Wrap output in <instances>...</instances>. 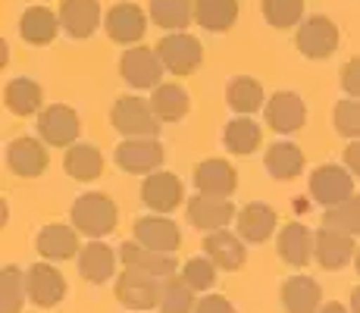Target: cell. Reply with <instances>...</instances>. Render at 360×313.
<instances>
[{"mask_svg":"<svg viewBox=\"0 0 360 313\" xmlns=\"http://www.w3.org/2000/svg\"><path fill=\"white\" fill-rule=\"evenodd\" d=\"M238 19V0H195V23L200 29L223 34Z\"/></svg>","mask_w":360,"mask_h":313,"instance_id":"cell-29","label":"cell"},{"mask_svg":"<svg viewBox=\"0 0 360 313\" xmlns=\"http://www.w3.org/2000/svg\"><path fill=\"white\" fill-rule=\"evenodd\" d=\"M195 313H235V307L223 295H204V298H198Z\"/></svg>","mask_w":360,"mask_h":313,"instance_id":"cell-43","label":"cell"},{"mask_svg":"<svg viewBox=\"0 0 360 313\" xmlns=\"http://www.w3.org/2000/svg\"><path fill=\"white\" fill-rule=\"evenodd\" d=\"M120 75L126 79V85L138 88V91H144V88H150V91H154V88L160 85L163 63H160V57H157L154 47L135 44L131 51L122 53V60H120Z\"/></svg>","mask_w":360,"mask_h":313,"instance_id":"cell-7","label":"cell"},{"mask_svg":"<svg viewBox=\"0 0 360 313\" xmlns=\"http://www.w3.org/2000/svg\"><path fill=\"white\" fill-rule=\"evenodd\" d=\"M160 288H163V279L141 273V269H126L116 279V298L129 310H144V313L154 310L160 304Z\"/></svg>","mask_w":360,"mask_h":313,"instance_id":"cell-5","label":"cell"},{"mask_svg":"<svg viewBox=\"0 0 360 313\" xmlns=\"http://www.w3.org/2000/svg\"><path fill=\"white\" fill-rule=\"evenodd\" d=\"M103 29L116 44H141L144 32H148V19L135 4H116L103 16Z\"/></svg>","mask_w":360,"mask_h":313,"instance_id":"cell-13","label":"cell"},{"mask_svg":"<svg viewBox=\"0 0 360 313\" xmlns=\"http://www.w3.org/2000/svg\"><path fill=\"white\" fill-rule=\"evenodd\" d=\"M226 103L235 110L238 116H251L257 113L263 107V88L257 79H251V75H238V79H232L229 85H226Z\"/></svg>","mask_w":360,"mask_h":313,"instance_id":"cell-33","label":"cell"},{"mask_svg":"<svg viewBox=\"0 0 360 313\" xmlns=\"http://www.w3.org/2000/svg\"><path fill=\"white\" fill-rule=\"evenodd\" d=\"M38 254L44 260H69V257H79V229L63 226V222H51L38 232Z\"/></svg>","mask_w":360,"mask_h":313,"instance_id":"cell-23","label":"cell"},{"mask_svg":"<svg viewBox=\"0 0 360 313\" xmlns=\"http://www.w3.org/2000/svg\"><path fill=\"white\" fill-rule=\"evenodd\" d=\"M351 313H360V285L351 291Z\"/></svg>","mask_w":360,"mask_h":313,"instance_id":"cell-46","label":"cell"},{"mask_svg":"<svg viewBox=\"0 0 360 313\" xmlns=\"http://www.w3.org/2000/svg\"><path fill=\"white\" fill-rule=\"evenodd\" d=\"M135 241L150 250H160V254H172L182 245V232L172 219H166L163 213L157 217H138L135 219Z\"/></svg>","mask_w":360,"mask_h":313,"instance_id":"cell-16","label":"cell"},{"mask_svg":"<svg viewBox=\"0 0 360 313\" xmlns=\"http://www.w3.org/2000/svg\"><path fill=\"white\" fill-rule=\"evenodd\" d=\"M150 101V110L160 122H179L185 113L191 110V101H188V91L176 82H166V85H157L154 94L148 97Z\"/></svg>","mask_w":360,"mask_h":313,"instance_id":"cell-28","label":"cell"},{"mask_svg":"<svg viewBox=\"0 0 360 313\" xmlns=\"http://www.w3.org/2000/svg\"><path fill=\"white\" fill-rule=\"evenodd\" d=\"M163 144L157 138H126V141L116 148V163L120 170L131 172V176H150L163 166Z\"/></svg>","mask_w":360,"mask_h":313,"instance_id":"cell-8","label":"cell"},{"mask_svg":"<svg viewBox=\"0 0 360 313\" xmlns=\"http://www.w3.org/2000/svg\"><path fill=\"white\" fill-rule=\"evenodd\" d=\"M345 166L351 170V176L360 179V138H354V141L345 148Z\"/></svg>","mask_w":360,"mask_h":313,"instance_id":"cell-44","label":"cell"},{"mask_svg":"<svg viewBox=\"0 0 360 313\" xmlns=\"http://www.w3.org/2000/svg\"><path fill=\"white\" fill-rule=\"evenodd\" d=\"M310 194L320 207H335L354 194V176H351L348 166L338 163L316 166L314 176H310Z\"/></svg>","mask_w":360,"mask_h":313,"instance_id":"cell-6","label":"cell"},{"mask_svg":"<svg viewBox=\"0 0 360 313\" xmlns=\"http://www.w3.org/2000/svg\"><path fill=\"white\" fill-rule=\"evenodd\" d=\"M79 129H82L79 113L72 107H66V103H53V107L41 110L38 116V135L51 148H72L75 138H79Z\"/></svg>","mask_w":360,"mask_h":313,"instance_id":"cell-9","label":"cell"},{"mask_svg":"<svg viewBox=\"0 0 360 313\" xmlns=\"http://www.w3.org/2000/svg\"><path fill=\"white\" fill-rule=\"evenodd\" d=\"M316 313H351L348 307H342V304H323Z\"/></svg>","mask_w":360,"mask_h":313,"instance_id":"cell-45","label":"cell"},{"mask_svg":"<svg viewBox=\"0 0 360 313\" xmlns=\"http://www.w3.org/2000/svg\"><path fill=\"white\" fill-rule=\"evenodd\" d=\"M204 254L217 263L219 269H241L248 260V250H245V238L241 235L229 232V229H217V232H207L204 238Z\"/></svg>","mask_w":360,"mask_h":313,"instance_id":"cell-22","label":"cell"},{"mask_svg":"<svg viewBox=\"0 0 360 313\" xmlns=\"http://www.w3.org/2000/svg\"><path fill=\"white\" fill-rule=\"evenodd\" d=\"M235 219V204L229 198H207V194H198V198L188 200V222L200 232H217V229H226Z\"/></svg>","mask_w":360,"mask_h":313,"instance_id":"cell-19","label":"cell"},{"mask_svg":"<svg viewBox=\"0 0 360 313\" xmlns=\"http://www.w3.org/2000/svg\"><path fill=\"white\" fill-rule=\"evenodd\" d=\"M357 245H354V235H345L335 232V229L323 226L320 232L314 235V257L323 269H342L354 260Z\"/></svg>","mask_w":360,"mask_h":313,"instance_id":"cell-14","label":"cell"},{"mask_svg":"<svg viewBox=\"0 0 360 313\" xmlns=\"http://www.w3.org/2000/svg\"><path fill=\"white\" fill-rule=\"evenodd\" d=\"M150 19L166 32H182L195 19V0H150Z\"/></svg>","mask_w":360,"mask_h":313,"instance_id":"cell-35","label":"cell"},{"mask_svg":"<svg viewBox=\"0 0 360 313\" xmlns=\"http://www.w3.org/2000/svg\"><path fill=\"white\" fill-rule=\"evenodd\" d=\"M116 263H120V250L107 248L101 238H91L79 250V276L91 285H103L113 279Z\"/></svg>","mask_w":360,"mask_h":313,"instance_id":"cell-17","label":"cell"},{"mask_svg":"<svg viewBox=\"0 0 360 313\" xmlns=\"http://www.w3.org/2000/svg\"><path fill=\"white\" fill-rule=\"evenodd\" d=\"M276 250L288 267H307L310 257H314V232L301 222H288L276 238Z\"/></svg>","mask_w":360,"mask_h":313,"instance_id":"cell-25","label":"cell"},{"mask_svg":"<svg viewBox=\"0 0 360 313\" xmlns=\"http://www.w3.org/2000/svg\"><path fill=\"white\" fill-rule=\"evenodd\" d=\"M66 172L75 182H94L103 172V157L94 144H72L66 151Z\"/></svg>","mask_w":360,"mask_h":313,"instance_id":"cell-34","label":"cell"},{"mask_svg":"<svg viewBox=\"0 0 360 313\" xmlns=\"http://www.w3.org/2000/svg\"><path fill=\"white\" fill-rule=\"evenodd\" d=\"M41 97H44V91H41L38 82L13 79L10 85L4 88V107L10 110L13 116H32V113H38Z\"/></svg>","mask_w":360,"mask_h":313,"instance_id":"cell-32","label":"cell"},{"mask_svg":"<svg viewBox=\"0 0 360 313\" xmlns=\"http://www.w3.org/2000/svg\"><path fill=\"white\" fill-rule=\"evenodd\" d=\"M157 57H160L163 69H169L172 75H191L204 60V47L198 38L185 32H169L166 38H160V44L154 47Z\"/></svg>","mask_w":360,"mask_h":313,"instance_id":"cell-3","label":"cell"},{"mask_svg":"<svg viewBox=\"0 0 360 313\" xmlns=\"http://www.w3.org/2000/svg\"><path fill=\"white\" fill-rule=\"evenodd\" d=\"M263 116H266V125L273 132L292 135V132H297L304 125V120H307V107H304V101L295 91H276L266 101Z\"/></svg>","mask_w":360,"mask_h":313,"instance_id":"cell-12","label":"cell"},{"mask_svg":"<svg viewBox=\"0 0 360 313\" xmlns=\"http://www.w3.org/2000/svg\"><path fill=\"white\" fill-rule=\"evenodd\" d=\"M217 269H219V267H217V263H213L207 254H204V257H191V260L182 267V279L188 282L195 291H210L213 285H217V279H219Z\"/></svg>","mask_w":360,"mask_h":313,"instance_id":"cell-40","label":"cell"},{"mask_svg":"<svg viewBox=\"0 0 360 313\" xmlns=\"http://www.w3.org/2000/svg\"><path fill=\"white\" fill-rule=\"evenodd\" d=\"M342 88L348 97H360V57L348 60L342 69Z\"/></svg>","mask_w":360,"mask_h":313,"instance_id":"cell-42","label":"cell"},{"mask_svg":"<svg viewBox=\"0 0 360 313\" xmlns=\"http://www.w3.org/2000/svg\"><path fill=\"white\" fill-rule=\"evenodd\" d=\"M195 307H198L195 288H191L182 276H169V279H163L160 304H157V310H160V313H191Z\"/></svg>","mask_w":360,"mask_h":313,"instance_id":"cell-36","label":"cell"},{"mask_svg":"<svg viewBox=\"0 0 360 313\" xmlns=\"http://www.w3.org/2000/svg\"><path fill=\"white\" fill-rule=\"evenodd\" d=\"M25 285H29V301L41 310L57 307L66 298V279L51 263H34L29 273H25Z\"/></svg>","mask_w":360,"mask_h":313,"instance_id":"cell-10","label":"cell"},{"mask_svg":"<svg viewBox=\"0 0 360 313\" xmlns=\"http://www.w3.org/2000/svg\"><path fill=\"white\" fill-rule=\"evenodd\" d=\"M6 166H10L16 176L34 179L47 170V148L38 138H16V141L6 144Z\"/></svg>","mask_w":360,"mask_h":313,"instance_id":"cell-21","label":"cell"},{"mask_svg":"<svg viewBox=\"0 0 360 313\" xmlns=\"http://www.w3.org/2000/svg\"><path fill=\"white\" fill-rule=\"evenodd\" d=\"M276 210L269 204H248L238 210V235L251 245H260V241L273 238L276 232Z\"/></svg>","mask_w":360,"mask_h":313,"instance_id":"cell-26","label":"cell"},{"mask_svg":"<svg viewBox=\"0 0 360 313\" xmlns=\"http://www.w3.org/2000/svg\"><path fill=\"white\" fill-rule=\"evenodd\" d=\"M323 226L335 229V232H345V235H360V194H351L342 204L326 207Z\"/></svg>","mask_w":360,"mask_h":313,"instance_id":"cell-38","label":"cell"},{"mask_svg":"<svg viewBox=\"0 0 360 313\" xmlns=\"http://www.w3.org/2000/svg\"><path fill=\"white\" fill-rule=\"evenodd\" d=\"M120 263L126 269H141L150 273L157 279H169L176 276V257L172 254H160V250H150L138 241H122L120 245Z\"/></svg>","mask_w":360,"mask_h":313,"instance_id":"cell-18","label":"cell"},{"mask_svg":"<svg viewBox=\"0 0 360 313\" xmlns=\"http://www.w3.org/2000/svg\"><path fill=\"white\" fill-rule=\"evenodd\" d=\"M304 16V0H263V19L273 29H288L297 25Z\"/></svg>","mask_w":360,"mask_h":313,"instance_id":"cell-39","label":"cell"},{"mask_svg":"<svg viewBox=\"0 0 360 313\" xmlns=\"http://www.w3.org/2000/svg\"><path fill=\"white\" fill-rule=\"evenodd\" d=\"M25 301H29L25 273H19L16 267H4L0 269V313H19Z\"/></svg>","mask_w":360,"mask_h":313,"instance_id":"cell-37","label":"cell"},{"mask_svg":"<svg viewBox=\"0 0 360 313\" xmlns=\"http://www.w3.org/2000/svg\"><path fill=\"white\" fill-rule=\"evenodd\" d=\"M182 198H185V188L179 182V176H172V172L157 170V172H150L141 185V200L154 213H163V217L176 210V207L182 204Z\"/></svg>","mask_w":360,"mask_h":313,"instance_id":"cell-15","label":"cell"},{"mask_svg":"<svg viewBox=\"0 0 360 313\" xmlns=\"http://www.w3.org/2000/svg\"><path fill=\"white\" fill-rule=\"evenodd\" d=\"M72 226L79 229V235L91 238H103V235L113 232L116 226V204L101 191H88L82 198H75L72 204Z\"/></svg>","mask_w":360,"mask_h":313,"instance_id":"cell-1","label":"cell"},{"mask_svg":"<svg viewBox=\"0 0 360 313\" xmlns=\"http://www.w3.org/2000/svg\"><path fill=\"white\" fill-rule=\"evenodd\" d=\"M332 125H335L338 135L345 138H360V97H348V101H338L332 110Z\"/></svg>","mask_w":360,"mask_h":313,"instance_id":"cell-41","label":"cell"},{"mask_svg":"<svg viewBox=\"0 0 360 313\" xmlns=\"http://www.w3.org/2000/svg\"><path fill=\"white\" fill-rule=\"evenodd\" d=\"M60 32V13L47 10V6H29L19 19V34H22L29 44H51Z\"/></svg>","mask_w":360,"mask_h":313,"instance_id":"cell-27","label":"cell"},{"mask_svg":"<svg viewBox=\"0 0 360 313\" xmlns=\"http://www.w3.org/2000/svg\"><path fill=\"white\" fill-rule=\"evenodd\" d=\"M301 170H304V154L297 144L276 141L266 151V172L273 179H279V182H292V179L301 176Z\"/></svg>","mask_w":360,"mask_h":313,"instance_id":"cell-30","label":"cell"},{"mask_svg":"<svg viewBox=\"0 0 360 313\" xmlns=\"http://www.w3.org/2000/svg\"><path fill=\"white\" fill-rule=\"evenodd\" d=\"M195 188L198 194H207V198H232L235 188H238L235 166L219 157L204 160V163L195 166Z\"/></svg>","mask_w":360,"mask_h":313,"instance_id":"cell-11","label":"cell"},{"mask_svg":"<svg viewBox=\"0 0 360 313\" xmlns=\"http://www.w3.org/2000/svg\"><path fill=\"white\" fill-rule=\"evenodd\" d=\"M60 25L69 38H91L101 25L98 0H63L60 4Z\"/></svg>","mask_w":360,"mask_h":313,"instance_id":"cell-20","label":"cell"},{"mask_svg":"<svg viewBox=\"0 0 360 313\" xmlns=\"http://www.w3.org/2000/svg\"><path fill=\"white\" fill-rule=\"evenodd\" d=\"M354 267H357V276H360V248H357V254H354Z\"/></svg>","mask_w":360,"mask_h":313,"instance_id":"cell-47","label":"cell"},{"mask_svg":"<svg viewBox=\"0 0 360 313\" xmlns=\"http://www.w3.org/2000/svg\"><path fill=\"white\" fill-rule=\"evenodd\" d=\"M110 122L126 138H157L160 132V120L150 110V101L141 97H120L110 110Z\"/></svg>","mask_w":360,"mask_h":313,"instance_id":"cell-2","label":"cell"},{"mask_svg":"<svg viewBox=\"0 0 360 313\" xmlns=\"http://www.w3.org/2000/svg\"><path fill=\"white\" fill-rule=\"evenodd\" d=\"M338 41H342V34L329 16H310L297 25L295 44L307 60H326L338 51Z\"/></svg>","mask_w":360,"mask_h":313,"instance_id":"cell-4","label":"cell"},{"mask_svg":"<svg viewBox=\"0 0 360 313\" xmlns=\"http://www.w3.org/2000/svg\"><path fill=\"white\" fill-rule=\"evenodd\" d=\"M279 301L288 313H316L323 307V288L310 276H292L288 282H282Z\"/></svg>","mask_w":360,"mask_h":313,"instance_id":"cell-24","label":"cell"},{"mask_svg":"<svg viewBox=\"0 0 360 313\" xmlns=\"http://www.w3.org/2000/svg\"><path fill=\"white\" fill-rule=\"evenodd\" d=\"M260 141H263V132H260V125L254 122L251 116H235V120L226 125V132H223L226 151H232V154H238V157L254 154V151L260 148Z\"/></svg>","mask_w":360,"mask_h":313,"instance_id":"cell-31","label":"cell"},{"mask_svg":"<svg viewBox=\"0 0 360 313\" xmlns=\"http://www.w3.org/2000/svg\"><path fill=\"white\" fill-rule=\"evenodd\" d=\"M131 313H144V310H131Z\"/></svg>","mask_w":360,"mask_h":313,"instance_id":"cell-48","label":"cell"}]
</instances>
